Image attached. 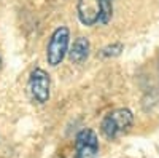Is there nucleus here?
I'll use <instances>...</instances> for the list:
<instances>
[{
  "label": "nucleus",
  "instance_id": "nucleus-1",
  "mask_svg": "<svg viewBox=\"0 0 159 158\" xmlns=\"http://www.w3.org/2000/svg\"><path fill=\"white\" fill-rule=\"evenodd\" d=\"M134 123V113L129 109H116L110 112L102 120L100 129L107 139H116L132 126Z\"/></svg>",
  "mask_w": 159,
  "mask_h": 158
},
{
  "label": "nucleus",
  "instance_id": "nucleus-2",
  "mask_svg": "<svg viewBox=\"0 0 159 158\" xmlns=\"http://www.w3.org/2000/svg\"><path fill=\"white\" fill-rule=\"evenodd\" d=\"M69 42H70V32L65 26H61L52 32L46 46V61L49 65L56 67L64 61L69 51Z\"/></svg>",
  "mask_w": 159,
  "mask_h": 158
},
{
  "label": "nucleus",
  "instance_id": "nucleus-3",
  "mask_svg": "<svg viewBox=\"0 0 159 158\" xmlns=\"http://www.w3.org/2000/svg\"><path fill=\"white\" fill-rule=\"evenodd\" d=\"M29 94L32 98L34 102L37 104H45L49 99L51 94V80H49V75L43 70V69H34L30 72L29 77Z\"/></svg>",
  "mask_w": 159,
  "mask_h": 158
},
{
  "label": "nucleus",
  "instance_id": "nucleus-4",
  "mask_svg": "<svg viewBox=\"0 0 159 158\" xmlns=\"http://www.w3.org/2000/svg\"><path fill=\"white\" fill-rule=\"evenodd\" d=\"M99 153V139L92 129H81L75 137V158H94Z\"/></svg>",
  "mask_w": 159,
  "mask_h": 158
},
{
  "label": "nucleus",
  "instance_id": "nucleus-5",
  "mask_svg": "<svg viewBox=\"0 0 159 158\" xmlns=\"http://www.w3.org/2000/svg\"><path fill=\"white\" fill-rule=\"evenodd\" d=\"M78 18L83 26H94L99 22L102 5L100 0H78Z\"/></svg>",
  "mask_w": 159,
  "mask_h": 158
},
{
  "label": "nucleus",
  "instance_id": "nucleus-6",
  "mask_svg": "<svg viewBox=\"0 0 159 158\" xmlns=\"http://www.w3.org/2000/svg\"><path fill=\"white\" fill-rule=\"evenodd\" d=\"M89 51H91V43L86 37H78L76 40L73 42L70 51H69V56L73 62L76 64H81L88 59L89 56Z\"/></svg>",
  "mask_w": 159,
  "mask_h": 158
},
{
  "label": "nucleus",
  "instance_id": "nucleus-7",
  "mask_svg": "<svg viewBox=\"0 0 159 158\" xmlns=\"http://www.w3.org/2000/svg\"><path fill=\"white\" fill-rule=\"evenodd\" d=\"M100 5H102V11H100L99 22L107 24L113 16V0H100Z\"/></svg>",
  "mask_w": 159,
  "mask_h": 158
},
{
  "label": "nucleus",
  "instance_id": "nucleus-8",
  "mask_svg": "<svg viewBox=\"0 0 159 158\" xmlns=\"http://www.w3.org/2000/svg\"><path fill=\"white\" fill-rule=\"evenodd\" d=\"M123 51V45L121 43H115V45H108L102 50V56L105 58H111V56H118Z\"/></svg>",
  "mask_w": 159,
  "mask_h": 158
}]
</instances>
